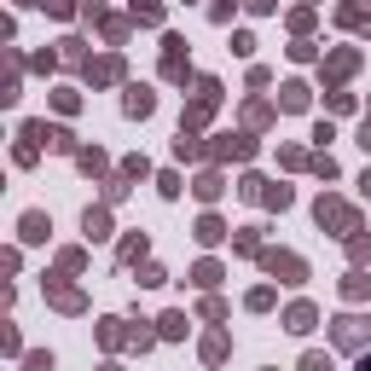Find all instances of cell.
<instances>
[{
	"mask_svg": "<svg viewBox=\"0 0 371 371\" xmlns=\"http://www.w3.org/2000/svg\"><path fill=\"white\" fill-rule=\"evenodd\" d=\"M337 348H365V337H371V319H337Z\"/></svg>",
	"mask_w": 371,
	"mask_h": 371,
	"instance_id": "6da1fadb",
	"label": "cell"
},
{
	"mask_svg": "<svg viewBox=\"0 0 371 371\" xmlns=\"http://www.w3.org/2000/svg\"><path fill=\"white\" fill-rule=\"evenodd\" d=\"M319 220H325V226H342V232H354V215H348L342 203H331V198H319Z\"/></svg>",
	"mask_w": 371,
	"mask_h": 371,
	"instance_id": "7a4b0ae2",
	"label": "cell"
},
{
	"mask_svg": "<svg viewBox=\"0 0 371 371\" xmlns=\"http://www.w3.org/2000/svg\"><path fill=\"white\" fill-rule=\"evenodd\" d=\"M267 273H285V285H302V261L296 255H267Z\"/></svg>",
	"mask_w": 371,
	"mask_h": 371,
	"instance_id": "3957f363",
	"label": "cell"
},
{
	"mask_svg": "<svg viewBox=\"0 0 371 371\" xmlns=\"http://www.w3.org/2000/svg\"><path fill=\"white\" fill-rule=\"evenodd\" d=\"M151 87H128V116H151Z\"/></svg>",
	"mask_w": 371,
	"mask_h": 371,
	"instance_id": "277c9868",
	"label": "cell"
},
{
	"mask_svg": "<svg viewBox=\"0 0 371 371\" xmlns=\"http://www.w3.org/2000/svg\"><path fill=\"white\" fill-rule=\"evenodd\" d=\"M285 325H290L296 337H302V331H313V308H308V302H296V308L285 313Z\"/></svg>",
	"mask_w": 371,
	"mask_h": 371,
	"instance_id": "5b68a950",
	"label": "cell"
},
{
	"mask_svg": "<svg viewBox=\"0 0 371 371\" xmlns=\"http://www.w3.org/2000/svg\"><path fill=\"white\" fill-rule=\"evenodd\" d=\"M365 290H371V278H365V273H348V278H342V296H354V302H360Z\"/></svg>",
	"mask_w": 371,
	"mask_h": 371,
	"instance_id": "8992f818",
	"label": "cell"
},
{
	"mask_svg": "<svg viewBox=\"0 0 371 371\" xmlns=\"http://www.w3.org/2000/svg\"><path fill=\"white\" fill-rule=\"evenodd\" d=\"M302 105H308V87L290 81V87H285V111H302Z\"/></svg>",
	"mask_w": 371,
	"mask_h": 371,
	"instance_id": "52a82bcc",
	"label": "cell"
},
{
	"mask_svg": "<svg viewBox=\"0 0 371 371\" xmlns=\"http://www.w3.org/2000/svg\"><path fill=\"white\" fill-rule=\"evenodd\" d=\"M24 238H29V244L46 238V220H41V215H24Z\"/></svg>",
	"mask_w": 371,
	"mask_h": 371,
	"instance_id": "ba28073f",
	"label": "cell"
},
{
	"mask_svg": "<svg viewBox=\"0 0 371 371\" xmlns=\"http://www.w3.org/2000/svg\"><path fill=\"white\" fill-rule=\"evenodd\" d=\"M105 226H111L105 209H87V238H105Z\"/></svg>",
	"mask_w": 371,
	"mask_h": 371,
	"instance_id": "9c48e42d",
	"label": "cell"
},
{
	"mask_svg": "<svg viewBox=\"0 0 371 371\" xmlns=\"http://www.w3.org/2000/svg\"><path fill=\"white\" fill-rule=\"evenodd\" d=\"M133 18H139V24H157V18H163V12H157V6H151V0H133Z\"/></svg>",
	"mask_w": 371,
	"mask_h": 371,
	"instance_id": "30bf717a",
	"label": "cell"
},
{
	"mask_svg": "<svg viewBox=\"0 0 371 371\" xmlns=\"http://www.w3.org/2000/svg\"><path fill=\"white\" fill-rule=\"evenodd\" d=\"M198 238H203V244H215V238H220V220H215V215H203V226H198Z\"/></svg>",
	"mask_w": 371,
	"mask_h": 371,
	"instance_id": "8fae6325",
	"label": "cell"
},
{
	"mask_svg": "<svg viewBox=\"0 0 371 371\" xmlns=\"http://www.w3.org/2000/svg\"><path fill=\"white\" fill-rule=\"evenodd\" d=\"M203 360H226V337H209L203 342Z\"/></svg>",
	"mask_w": 371,
	"mask_h": 371,
	"instance_id": "7c38bea8",
	"label": "cell"
},
{
	"mask_svg": "<svg viewBox=\"0 0 371 371\" xmlns=\"http://www.w3.org/2000/svg\"><path fill=\"white\" fill-rule=\"evenodd\" d=\"M302 371H331V354H308V360H302Z\"/></svg>",
	"mask_w": 371,
	"mask_h": 371,
	"instance_id": "4fadbf2b",
	"label": "cell"
},
{
	"mask_svg": "<svg viewBox=\"0 0 371 371\" xmlns=\"http://www.w3.org/2000/svg\"><path fill=\"white\" fill-rule=\"evenodd\" d=\"M348 250H354V261H365L371 255V238H348Z\"/></svg>",
	"mask_w": 371,
	"mask_h": 371,
	"instance_id": "5bb4252c",
	"label": "cell"
},
{
	"mask_svg": "<svg viewBox=\"0 0 371 371\" xmlns=\"http://www.w3.org/2000/svg\"><path fill=\"white\" fill-rule=\"evenodd\" d=\"M360 146H365V151H371V122H365V128H360Z\"/></svg>",
	"mask_w": 371,
	"mask_h": 371,
	"instance_id": "9a60e30c",
	"label": "cell"
},
{
	"mask_svg": "<svg viewBox=\"0 0 371 371\" xmlns=\"http://www.w3.org/2000/svg\"><path fill=\"white\" fill-rule=\"evenodd\" d=\"M360 186H365V198H371V174H365V180H360Z\"/></svg>",
	"mask_w": 371,
	"mask_h": 371,
	"instance_id": "2e32d148",
	"label": "cell"
},
{
	"mask_svg": "<svg viewBox=\"0 0 371 371\" xmlns=\"http://www.w3.org/2000/svg\"><path fill=\"white\" fill-rule=\"evenodd\" d=\"M360 371H371V354H365V360H360Z\"/></svg>",
	"mask_w": 371,
	"mask_h": 371,
	"instance_id": "e0dca14e",
	"label": "cell"
}]
</instances>
